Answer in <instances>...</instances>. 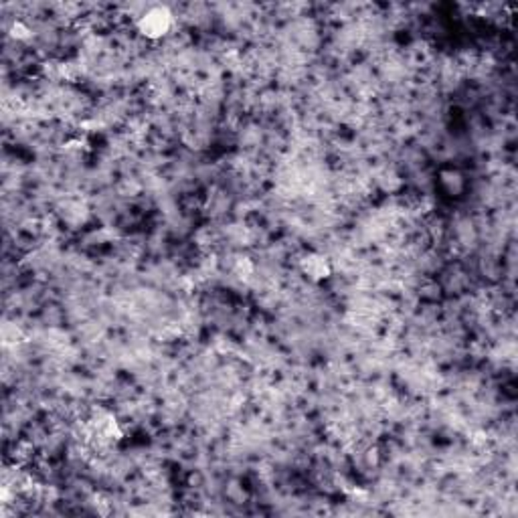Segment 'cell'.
I'll return each mask as SVG.
<instances>
[{
	"label": "cell",
	"instance_id": "obj_1",
	"mask_svg": "<svg viewBox=\"0 0 518 518\" xmlns=\"http://www.w3.org/2000/svg\"><path fill=\"white\" fill-rule=\"evenodd\" d=\"M134 27L140 37L146 41H160L174 27V15L167 4H154L148 6L142 15L136 16Z\"/></svg>",
	"mask_w": 518,
	"mask_h": 518
},
{
	"label": "cell",
	"instance_id": "obj_2",
	"mask_svg": "<svg viewBox=\"0 0 518 518\" xmlns=\"http://www.w3.org/2000/svg\"><path fill=\"white\" fill-rule=\"evenodd\" d=\"M298 265H300V272L314 284H322V282L330 279V275H332L330 261L318 251H306L304 255L298 259Z\"/></svg>",
	"mask_w": 518,
	"mask_h": 518
},
{
	"label": "cell",
	"instance_id": "obj_3",
	"mask_svg": "<svg viewBox=\"0 0 518 518\" xmlns=\"http://www.w3.org/2000/svg\"><path fill=\"white\" fill-rule=\"evenodd\" d=\"M438 181H440V188L447 197H459L466 191V179L457 168H443Z\"/></svg>",
	"mask_w": 518,
	"mask_h": 518
},
{
	"label": "cell",
	"instance_id": "obj_4",
	"mask_svg": "<svg viewBox=\"0 0 518 518\" xmlns=\"http://www.w3.org/2000/svg\"><path fill=\"white\" fill-rule=\"evenodd\" d=\"M8 35L15 39V41H29L32 37V29L25 23V20H13L11 29H8Z\"/></svg>",
	"mask_w": 518,
	"mask_h": 518
},
{
	"label": "cell",
	"instance_id": "obj_5",
	"mask_svg": "<svg viewBox=\"0 0 518 518\" xmlns=\"http://www.w3.org/2000/svg\"><path fill=\"white\" fill-rule=\"evenodd\" d=\"M235 274L239 277H249V275L255 274V265L249 258H239L235 261Z\"/></svg>",
	"mask_w": 518,
	"mask_h": 518
}]
</instances>
